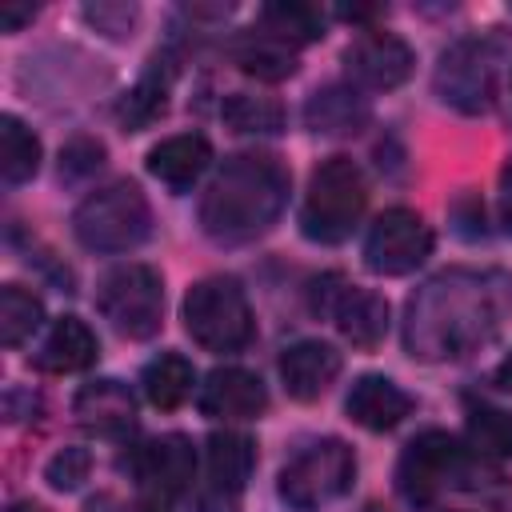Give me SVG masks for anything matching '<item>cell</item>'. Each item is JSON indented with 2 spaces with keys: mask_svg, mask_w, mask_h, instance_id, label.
I'll list each match as a JSON object with an SVG mask.
<instances>
[{
  "mask_svg": "<svg viewBox=\"0 0 512 512\" xmlns=\"http://www.w3.org/2000/svg\"><path fill=\"white\" fill-rule=\"evenodd\" d=\"M312 312L332 316V324L340 328V336L356 348H376L388 332V304L384 296L348 284L344 276L328 272L312 284Z\"/></svg>",
  "mask_w": 512,
  "mask_h": 512,
  "instance_id": "8",
  "label": "cell"
},
{
  "mask_svg": "<svg viewBox=\"0 0 512 512\" xmlns=\"http://www.w3.org/2000/svg\"><path fill=\"white\" fill-rule=\"evenodd\" d=\"M288 200V168L268 152H240L224 160L200 200V224L220 244H248L264 236Z\"/></svg>",
  "mask_w": 512,
  "mask_h": 512,
  "instance_id": "2",
  "label": "cell"
},
{
  "mask_svg": "<svg viewBox=\"0 0 512 512\" xmlns=\"http://www.w3.org/2000/svg\"><path fill=\"white\" fill-rule=\"evenodd\" d=\"M96 352H100L96 332H92L80 316H64V320H56V328H52L48 340H44V348L36 352V368L56 372V376H64V372H84V368L96 360Z\"/></svg>",
  "mask_w": 512,
  "mask_h": 512,
  "instance_id": "20",
  "label": "cell"
},
{
  "mask_svg": "<svg viewBox=\"0 0 512 512\" xmlns=\"http://www.w3.org/2000/svg\"><path fill=\"white\" fill-rule=\"evenodd\" d=\"M76 420L96 436H128L136 424L132 392L120 380H92L76 392Z\"/></svg>",
  "mask_w": 512,
  "mask_h": 512,
  "instance_id": "17",
  "label": "cell"
},
{
  "mask_svg": "<svg viewBox=\"0 0 512 512\" xmlns=\"http://www.w3.org/2000/svg\"><path fill=\"white\" fill-rule=\"evenodd\" d=\"M88 468H92L88 448H60V452L48 460L44 476H48V484H52L56 492H72V488H80V484L88 480Z\"/></svg>",
  "mask_w": 512,
  "mask_h": 512,
  "instance_id": "31",
  "label": "cell"
},
{
  "mask_svg": "<svg viewBox=\"0 0 512 512\" xmlns=\"http://www.w3.org/2000/svg\"><path fill=\"white\" fill-rule=\"evenodd\" d=\"M232 56H236V64H240L248 76L268 80V84L288 80V76L296 72V52H292V44H284V40H276V36H268V32H248V36L232 48Z\"/></svg>",
  "mask_w": 512,
  "mask_h": 512,
  "instance_id": "23",
  "label": "cell"
},
{
  "mask_svg": "<svg viewBox=\"0 0 512 512\" xmlns=\"http://www.w3.org/2000/svg\"><path fill=\"white\" fill-rule=\"evenodd\" d=\"M468 444L476 456H492V460L512 456V412L492 408V404L472 408L468 412Z\"/></svg>",
  "mask_w": 512,
  "mask_h": 512,
  "instance_id": "29",
  "label": "cell"
},
{
  "mask_svg": "<svg viewBox=\"0 0 512 512\" xmlns=\"http://www.w3.org/2000/svg\"><path fill=\"white\" fill-rule=\"evenodd\" d=\"M136 4H108V0H100V4H88L84 8V20L88 24H96V32H108V36H132V28H136Z\"/></svg>",
  "mask_w": 512,
  "mask_h": 512,
  "instance_id": "32",
  "label": "cell"
},
{
  "mask_svg": "<svg viewBox=\"0 0 512 512\" xmlns=\"http://www.w3.org/2000/svg\"><path fill=\"white\" fill-rule=\"evenodd\" d=\"M500 324L496 296L476 272H444L408 304V352L420 360H456L480 348Z\"/></svg>",
  "mask_w": 512,
  "mask_h": 512,
  "instance_id": "1",
  "label": "cell"
},
{
  "mask_svg": "<svg viewBox=\"0 0 512 512\" xmlns=\"http://www.w3.org/2000/svg\"><path fill=\"white\" fill-rule=\"evenodd\" d=\"M348 416L368 432H388L412 412V396L396 388L388 376H360L344 400Z\"/></svg>",
  "mask_w": 512,
  "mask_h": 512,
  "instance_id": "19",
  "label": "cell"
},
{
  "mask_svg": "<svg viewBox=\"0 0 512 512\" xmlns=\"http://www.w3.org/2000/svg\"><path fill=\"white\" fill-rule=\"evenodd\" d=\"M72 232L88 252H128L152 232V212L136 184L116 180L80 200L72 212Z\"/></svg>",
  "mask_w": 512,
  "mask_h": 512,
  "instance_id": "4",
  "label": "cell"
},
{
  "mask_svg": "<svg viewBox=\"0 0 512 512\" xmlns=\"http://www.w3.org/2000/svg\"><path fill=\"white\" fill-rule=\"evenodd\" d=\"M436 92L444 104L460 108V112H484L492 108V92H496V68H492V52L480 40H460L440 56L436 68Z\"/></svg>",
  "mask_w": 512,
  "mask_h": 512,
  "instance_id": "12",
  "label": "cell"
},
{
  "mask_svg": "<svg viewBox=\"0 0 512 512\" xmlns=\"http://www.w3.org/2000/svg\"><path fill=\"white\" fill-rule=\"evenodd\" d=\"M36 16V8L32 4H0V28L4 32H16L24 20H32Z\"/></svg>",
  "mask_w": 512,
  "mask_h": 512,
  "instance_id": "34",
  "label": "cell"
},
{
  "mask_svg": "<svg viewBox=\"0 0 512 512\" xmlns=\"http://www.w3.org/2000/svg\"><path fill=\"white\" fill-rule=\"evenodd\" d=\"M96 304L104 312V320L128 336V340H148L160 332V316H164V284L160 272L148 264H124L116 272H108L100 280Z\"/></svg>",
  "mask_w": 512,
  "mask_h": 512,
  "instance_id": "7",
  "label": "cell"
},
{
  "mask_svg": "<svg viewBox=\"0 0 512 512\" xmlns=\"http://www.w3.org/2000/svg\"><path fill=\"white\" fill-rule=\"evenodd\" d=\"M252 468H256V444L244 432H212L204 460V488L196 492L192 512H236Z\"/></svg>",
  "mask_w": 512,
  "mask_h": 512,
  "instance_id": "10",
  "label": "cell"
},
{
  "mask_svg": "<svg viewBox=\"0 0 512 512\" xmlns=\"http://www.w3.org/2000/svg\"><path fill=\"white\" fill-rule=\"evenodd\" d=\"M364 512H388V508H380V504H372V508H364Z\"/></svg>",
  "mask_w": 512,
  "mask_h": 512,
  "instance_id": "38",
  "label": "cell"
},
{
  "mask_svg": "<svg viewBox=\"0 0 512 512\" xmlns=\"http://www.w3.org/2000/svg\"><path fill=\"white\" fill-rule=\"evenodd\" d=\"M340 376V352L320 340H300L280 356V380L288 396L316 400L328 392V384Z\"/></svg>",
  "mask_w": 512,
  "mask_h": 512,
  "instance_id": "16",
  "label": "cell"
},
{
  "mask_svg": "<svg viewBox=\"0 0 512 512\" xmlns=\"http://www.w3.org/2000/svg\"><path fill=\"white\" fill-rule=\"evenodd\" d=\"M40 320H44V304L28 288H20V284L0 288V340L8 348L24 344L40 328Z\"/></svg>",
  "mask_w": 512,
  "mask_h": 512,
  "instance_id": "28",
  "label": "cell"
},
{
  "mask_svg": "<svg viewBox=\"0 0 512 512\" xmlns=\"http://www.w3.org/2000/svg\"><path fill=\"white\" fill-rule=\"evenodd\" d=\"M40 168V140L16 120V116H0V172L8 184H24L32 180Z\"/></svg>",
  "mask_w": 512,
  "mask_h": 512,
  "instance_id": "27",
  "label": "cell"
},
{
  "mask_svg": "<svg viewBox=\"0 0 512 512\" xmlns=\"http://www.w3.org/2000/svg\"><path fill=\"white\" fill-rule=\"evenodd\" d=\"M496 384H500V388L512 396V352L500 360V368H496Z\"/></svg>",
  "mask_w": 512,
  "mask_h": 512,
  "instance_id": "35",
  "label": "cell"
},
{
  "mask_svg": "<svg viewBox=\"0 0 512 512\" xmlns=\"http://www.w3.org/2000/svg\"><path fill=\"white\" fill-rule=\"evenodd\" d=\"M356 456L344 440H316L308 444L284 472H280V500L296 512H316L340 500L352 488Z\"/></svg>",
  "mask_w": 512,
  "mask_h": 512,
  "instance_id": "6",
  "label": "cell"
},
{
  "mask_svg": "<svg viewBox=\"0 0 512 512\" xmlns=\"http://www.w3.org/2000/svg\"><path fill=\"white\" fill-rule=\"evenodd\" d=\"M184 328L208 352H240L256 332L248 296L232 276H208L188 288Z\"/></svg>",
  "mask_w": 512,
  "mask_h": 512,
  "instance_id": "5",
  "label": "cell"
},
{
  "mask_svg": "<svg viewBox=\"0 0 512 512\" xmlns=\"http://www.w3.org/2000/svg\"><path fill=\"white\" fill-rule=\"evenodd\" d=\"M500 220H504V232L512 236V156L500 172Z\"/></svg>",
  "mask_w": 512,
  "mask_h": 512,
  "instance_id": "33",
  "label": "cell"
},
{
  "mask_svg": "<svg viewBox=\"0 0 512 512\" xmlns=\"http://www.w3.org/2000/svg\"><path fill=\"white\" fill-rule=\"evenodd\" d=\"M220 116L232 132H260L272 136L284 128V108L272 96H252V92H232L220 104Z\"/></svg>",
  "mask_w": 512,
  "mask_h": 512,
  "instance_id": "26",
  "label": "cell"
},
{
  "mask_svg": "<svg viewBox=\"0 0 512 512\" xmlns=\"http://www.w3.org/2000/svg\"><path fill=\"white\" fill-rule=\"evenodd\" d=\"M100 164H104V144L92 140V136H76V140H68L64 152H60V176L72 180V184H76V180H88Z\"/></svg>",
  "mask_w": 512,
  "mask_h": 512,
  "instance_id": "30",
  "label": "cell"
},
{
  "mask_svg": "<svg viewBox=\"0 0 512 512\" xmlns=\"http://www.w3.org/2000/svg\"><path fill=\"white\" fill-rule=\"evenodd\" d=\"M200 408L204 416H220V420H252L268 408V392L260 376L244 368H216L200 392Z\"/></svg>",
  "mask_w": 512,
  "mask_h": 512,
  "instance_id": "15",
  "label": "cell"
},
{
  "mask_svg": "<svg viewBox=\"0 0 512 512\" xmlns=\"http://www.w3.org/2000/svg\"><path fill=\"white\" fill-rule=\"evenodd\" d=\"M260 28L284 44H308V40H320L324 36V16L320 8L312 4H296V0H276V4H264L260 12Z\"/></svg>",
  "mask_w": 512,
  "mask_h": 512,
  "instance_id": "25",
  "label": "cell"
},
{
  "mask_svg": "<svg viewBox=\"0 0 512 512\" xmlns=\"http://www.w3.org/2000/svg\"><path fill=\"white\" fill-rule=\"evenodd\" d=\"M432 252V228L412 208H388L376 216L364 240V264L376 276H404Z\"/></svg>",
  "mask_w": 512,
  "mask_h": 512,
  "instance_id": "9",
  "label": "cell"
},
{
  "mask_svg": "<svg viewBox=\"0 0 512 512\" xmlns=\"http://www.w3.org/2000/svg\"><path fill=\"white\" fill-rule=\"evenodd\" d=\"M368 120H372L368 100L348 84L316 88L304 104V124L320 136H356L360 128H368Z\"/></svg>",
  "mask_w": 512,
  "mask_h": 512,
  "instance_id": "18",
  "label": "cell"
},
{
  "mask_svg": "<svg viewBox=\"0 0 512 512\" xmlns=\"http://www.w3.org/2000/svg\"><path fill=\"white\" fill-rule=\"evenodd\" d=\"M168 88H172V68L164 60H152V68L128 88V96L116 108L124 132H140L148 124H156L168 112Z\"/></svg>",
  "mask_w": 512,
  "mask_h": 512,
  "instance_id": "22",
  "label": "cell"
},
{
  "mask_svg": "<svg viewBox=\"0 0 512 512\" xmlns=\"http://www.w3.org/2000/svg\"><path fill=\"white\" fill-rule=\"evenodd\" d=\"M464 468V452L456 448V440L440 428H428L420 432L404 452H400V464H396V488L404 492V500L412 504H432L448 484L452 476Z\"/></svg>",
  "mask_w": 512,
  "mask_h": 512,
  "instance_id": "11",
  "label": "cell"
},
{
  "mask_svg": "<svg viewBox=\"0 0 512 512\" xmlns=\"http://www.w3.org/2000/svg\"><path fill=\"white\" fill-rule=\"evenodd\" d=\"M212 160V144L196 132L184 136H168L148 152V172L156 180H164L168 188H188Z\"/></svg>",
  "mask_w": 512,
  "mask_h": 512,
  "instance_id": "21",
  "label": "cell"
},
{
  "mask_svg": "<svg viewBox=\"0 0 512 512\" xmlns=\"http://www.w3.org/2000/svg\"><path fill=\"white\" fill-rule=\"evenodd\" d=\"M364 204H368L364 172L348 156H328L308 180L300 232L316 244H340L352 236L356 220L364 216Z\"/></svg>",
  "mask_w": 512,
  "mask_h": 512,
  "instance_id": "3",
  "label": "cell"
},
{
  "mask_svg": "<svg viewBox=\"0 0 512 512\" xmlns=\"http://www.w3.org/2000/svg\"><path fill=\"white\" fill-rule=\"evenodd\" d=\"M136 512H164V500H156V496H144V500L136 504Z\"/></svg>",
  "mask_w": 512,
  "mask_h": 512,
  "instance_id": "36",
  "label": "cell"
},
{
  "mask_svg": "<svg viewBox=\"0 0 512 512\" xmlns=\"http://www.w3.org/2000/svg\"><path fill=\"white\" fill-rule=\"evenodd\" d=\"M12 512H44V508H40V504H16Z\"/></svg>",
  "mask_w": 512,
  "mask_h": 512,
  "instance_id": "37",
  "label": "cell"
},
{
  "mask_svg": "<svg viewBox=\"0 0 512 512\" xmlns=\"http://www.w3.org/2000/svg\"><path fill=\"white\" fill-rule=\"evenodd\" d=\"M344 68H348V76L360 88L388 92V88H396V84L408 80V72H412V48L400 36H392V32H364V36H356L348 44Z\"/></svg>",
  "mask_w": 512,
  "mask_h": 512,
  "instance_id": "13",
  "label": "cell"
},
{
  "mask_svg": "<svg viewBox=\"0 0 512 512\" xmlns=\"http://www.w3.org/2000/svg\"><path fill=\"white\" fill-rule=\"evenodd\" d=\"M192 380H196V376H192V364H188L184 356H176V352L156 356V360L144 368V376H140L148 404L160 408V412L180 408V404L188 400V392H192Z\"/></svg>",
  "mask_w": 512,
  "mask_h": 512,
  "instance_id": "24",
  "label": "cell"
},
{
  "mask_svg": "<svg viewBox=\"0 0 512 512\" xmlns=\"http://www.w3.org/2000/svg\"><path fill=\"white\" fill-rule=\"evenodd\" d=\"M136 468V480L144 484V496H156V500H172L188 488L192 472H196V452H192V440L172 432V436H160L152 444H144L132 460Z\"/></svg>",
  "mask_w": 512,
  "mask_h": 512,
  "instance_id": "14",
  "label": "cell"
}]
</instances>
